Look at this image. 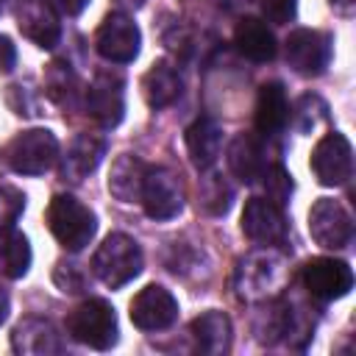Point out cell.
<instances>
[{
  "label": "cell",
  "instance_id": "7c38bea8",
  "mask_svg": "<svg viewBox=\"0 0 356 356\" xmlns=\"http://www.w3.org/2000/svg\"><path fill=\"white\" fill-rule=\"evenodd\" d=\"M122 78L117 72H97L86 89V111L100 128H117L125 114V92Z\"/></svg>",
  "mask_w": 356,
  "mask_h": 356
},
{
  "label": "cell",
  "instance_id": "8992f818",
  "mask_svg": "<svg viewBox=\"0 0 356 356\" xmlns=\"http://www.w3.org/2000/svg\"><path fill=\"white\" fill-rule=\"evenodd\" d=\"M139 44H142V33L136 28V22L122 14V11H111L103 17L97 33H95V47L106 61L114 64H128L139 56Z\"/></svg>",
  "mask_w": 356,
  "mask_h": 356
},
{
  "label": "cell",
  "instance_id": "836d02e7",
  "mask_svg": "<svg viewBox=\"0 0 356 356\" xmlns=\"http://www.w3.org/2000/svg\"><path fill=\"white\" fill-rule=\"evenodd\" d=\"M17 61V47L11 44L8 36H0V72H8Z\"/></svg>",
  "mask_w": 356,
  "mask_h": 356
},
{
  "label": "cell",
  "instance_id": "cb8c5ba5",
  "mask_svg": "<svg viewBox=\"0 0 356 356\" xmlns=\"http://www.w3.org/2000/svg\"><path fill=\"white\" fill-rule=\"evenodd\" d=\"M228 167L242 184L259 181V175L264 172L267 164H264V150L253 134L234 136V142L228 145Z\"/></svg>",
  "mask_w": 356,
  "mask_h": 356
},
{
  "label": "cell",
  "instance_id": "d4e9b609",
  "mask_svg": "<svg viewBox=\"0 0 356 356\" xmlns=\"http://www.w3.org/2000/svg\"><path fill=\"white\" fill-rule=\"evenodd\" d=\"M44 92L58 108L72 111L78 106V97H81V81L70 64L50 61L44 70Z\"/></svg>",
  "mask_w": 356,
  "mask_h": 356
},
{
  "label": "cell",
  "instance_id": "2e32d148",
  "mask_svg": "<svg viewBox=\"0 0 356 356\" xmlns=\"http://www.w3.org/2000/svg\"><path fill=\"white\" fill-rule=\"evenodd\" d=\"M17 25L22 36L36 42L39 47L50 50L61 39V25L56 19V11L47 6V0H19L17 6Z\"/></svg>",
  "mask_w": 356,
  "mask_h": 356
},
{
  "label": "cell",
  "instance_id": "ba28073f",
  "mask_svg": "<svg viewBox=\"0 0 356 356\" xmlns=\"http://www.w3.org/2000/svg\"><path fill=\"white\" fill-rule=\"evenodd\" d=\"M139 203L150 220H172L184 209V186L178 175L167 167H147Z\"/></svg>",
  "mask_w": 356,
  "mask_h": 356
},
{
  "label": "cell",
  "instance_id": "83f0119b",
  "mask_svg": "<svg viewBox=\"0 0 356 356\" xmlns=\"http://www.w3.org/2000/svg\"><path fill=\"white\" fill-rule=\"evenodd\" d=\"M259 178H261V186H264V195H267L270 203H275V206H286L289 203L295 184H292V175L281 164L264 167V172Z\"/></svg>",
  "mask_w": 356,
  "mask_h": 356
},
{
  "label": "cell",
  "instance_id": "1f68e13d",
  "mask_svg": "<svg viewBox=\"0 0 356 356\" xmlns=\"http://www.w3.org/2000/svg\"><path fill=\"white\" fill-rule=\"evenodd\" d=\"M261 11L273 25H286L298 14V0H261Z\"/></svg>",
  "mask_w": 356,
  "mask_h": 356
},
{
  "label": "cell",
  "instance_id": "603a6c76",
  "mask_svg": "<svg viewBox=\"0 0 356 356\" xmlns=\"http://www.w3.org/2000/svg\"><path fill=\"white\" fill-rule=\"evenodd\" d=\"M189 331H192V339L200 353L220 356L231 348V320L222 312H214V309L203 312L200 317L192 320Z\"/></svg>",
  "mask_w": 356,
  "mask_h": 356
},
{
  "label": "cell",
  "instance_id": "d6a6232c",
  "mask_svg": "<svg viewBox=\"0 0 356 356\" xmlns=\"http://www.w3.org/2000/svg\"><path fill=\"white\" fill-rule=\"evenodd\" d=\"M47 6L64 17H78L89 6V0H47Z\"/></svg>",
  "mask_w": 356,
  "mask_h": 356
},
{
  "label": "cell",
  "instance_id": "f1b7e54d",
  "mask_svg": "<svg viewBox=\"0 0 356 356\" xmlns=\"http://www.w3.org/2000/svg\"><path fill=\"white\" fill-rule=\"evenodd\" d=\"M328 120V106L323 97L317 95H303L295 106V122H298V131L300 134H312L320 122Z\"/></svg>",
  "mask_w": 356,
  "mask_h": 356
},
{
  "label": "cell",
  "instance_id": "ac0fdd59",
  "mask_svg": "<svg viewBox=\"0 0 356 356\" xmlns=\"http://www.w3.org/2000/svg\"><path fill=\"white\" fill-rule=\"evenodd\" d=\"M234 44H236V50H239L245 58H250V61H273V58H275V50H278L273 31H270L267 22L259 19V17H245V19H239V25H236V31H234Z\"/></svg>",
  "mask_w": 356,
  "mask_h": 356
},
{
  "label": "cell",
  "instance_id": "9a60e30c",
  "mask_svg": "<svg viewBox=\"0 0 356 356\" xmlns=\"http://www.w3.org/2000/svg\"><path fill=\"white\" fill-rule=\"evenodd\" d=\"M106 156V139L103 136H95V134H78L67 153L61 156V167H58V175L61 181L67 184H81L89 172L97 170V164L103 161Z\"/></svg>",
  "mask_w": 356,
  "mask_h": 356
},
{
  "label": "cell",
  "instance_id": "4dcf8cb0",
  "mask_svg": "<svg viewBox=\"0 0 356 356\" xmlns=\"http://www.w3.org/2000/svg\"><path fill=\"white\" fill-rule=\"evenodd\" d=\"M53 281L61 292H70V295H78L86 286V275L81 273V267L75 261H58L56 273H53Z\"/></svg>",
  "mask_w": 356,
  "mask_h": 356
},
{
  "label": "cell",
  "instance_id": "4316f807",
  "mask_svg": "<svg viewBox=\"0 0 356 356\" xmlns=\"http://www.w3.org/2000/svg\"><path fill=\"white\" fill-rule=\"evenodd\" d=\"M231 200H234V192L228 186V181L217 172H206L197 184V209L203 214H211V217H220L231 209Z\"/></svg>",
  "mask_w": 356,
  "mask_h": 356
},
{
  "label": "cell",
  "instance_id": "6da1fadb",
  "mask_svg": "<svg viewBox=\"0 0 356 356\" xmlns=\"http://www.w3.org/2000/svg\"><path fill=\"white\" fill-rule=\"evenodd\" d=\"M44 220H47V228L56 236V242L72 253L83 250L97 231L95 211L72 195H56L44 211Z\"/></svg>",
  "mask_w": 356,
  "mask_h": 356
},
{
  "label": "cell",
  "instance_id": "d6986e66",
  "mask_svg": "<svg viewBox=\"0 0 356 356\" xmlns=\"http://www.w3.org/2000/svg\"><path fill=\"white\" fill-rule=\"evenodd\" d=\"M256 131L261 136H273L278 134L286 120H289V103H286V92L278 81H270L259 89V97H256Z\"/></svg>",
  "mask_w": 356,
  "mask_h": 356
},
{
  "label": "cell",
  "instance_id": "7a4b0ae2",
  "mask_svg": "<svg viewBox=\"0 0 356 356\" xmlns=\"http://www.w3.org/2000/svg\"><path fill=\"white\" fill-rule=\"evenodd\" d=\"M92 270L106 286L120 289L142 273V248L128 234H108L95 250Z\"/></svg>",
  "mask_w": 356,
  "mask_h": 356
},
{
  "label": "cell",
  "instance_id": "f546056e",
  "mask_svg": "<svg viewBox=\"0 0 356 356\" xmlns=\"http://www.w3.org/2000/svg\"><path fill=\"white\" fill-rule=\"evenodd\" d=\"M25 209V195L17 186H0V231L11 228Z\"/></svg>",
  "mask_w": 356,
  "mask_h": 356
},
{
  "label": "cell",
  "instance_id": "e575fe53",
  "mask_svg": "<svg viewBox=\"0 0 356 356\" xmlns=\"http://www.w3.org/2000/svg\"><path fill=\"white\" fill-rule=\"evenodd\" d=\"M328 3H331V8H337L339 14H350L353 6H356V0H328Z\"/></svg>",
  "mask_w": 356,
  "mask_h": 356
},
{
  "label": "cell",
  "instance_id": "30bf717a",
  "mask_svg": "<svg viewBox=\"0 0 356 356\" xmlns=\"http://www.w3.org/2000/svg\"><path fill=\"white\" fill-rule=\"evenodd\" d=\"M284 281V259L278 253H250L236 267V292L245 300L267 298Z\"/></svg>",
  "mask_w": 356,
  "mask_h": 356
},
{
  "label": "cell",
  "instance_id": "44dd1931",
  "mask_svg": "<svg viewBox=\"0 0 356 356\" xmlns=\"http://www.w3.org/2000/svg\"><path fill=\"white\" fill-rule=\"evenodd\" d=\"M181 89H184L181 72L170 61H156L142 78V95L150 108H164L175 103L181 97Z\"/></svg>",
  "mask_w": 356,
  "mask_h": 356
},
{
  "label": "cell",
  "instance_id": "7402d4cb",
  "mask_svg": "<svg viewBox=\"0 0 356 356\" xmlns=\"http://www.w3.org/2000/svg\"><path fill=\"white\" fill-rule=\"evenodd\" d=\"M145 172H147V164L139 156H134V153L117 156V161L111 164V172H108V192L122 203L139 200L142 197Z\"/></svg>",
  "mask_w": 356,
  "mask_h": 356
},
{
  "label": "cell",
  "instance_id": "484cf974",
  "mask_svg": "<svg viewBox=\"0 0 356 356\" xmlns=\"http://www.w3.org/2000/svg\"><path fill=\"white\" fill-rule=\"evenodd\" d=\"M31 267V245L25 234L14 228L0 231V275L6 278H22Z\"/></svg>",
  "mask_w": 356,
  "mask_h": 356
},
{
  "label": "cell",
  "instance_id": "e0dca14e",
  "mask_svg": "<svg viewBox=\"0 0 356 356\" xmlns=\"http://www.w3.org/2000/svg\"><path fill=\"white\" fill-rule=\"evenodd\" d=\"M11 348L17 353L44 356V353H61L64 342L56 331V325L44 317H25L11 331Z\"/></svg>",
  "mask_w": 356,
  "mask_h": 356
},
{
  "label": "cell",
  "instance_id": "4fadbf2b",
  "mask_svg": "<svg viewBox=\"0 0 356 356\" xmlns=\"http://www.w3.org/2000/svg\"><path fill=\"white\" fill-rule=\"evenodd\" d=\"M178 317V300L170 289L159 284H147L131 300V323L139 331H164Z\"/></svg>",
  "mask_w": 356,
  "mask_h": 356
},
{
  "label": "cell",
  "instance_id": "5b68a950",
  "mask_svg": "<svg viewBox=\"0 0 356 356\" xmlns=\"http://www.w3.org/2000/svg\"><path fill=\"white\" fill-rule=\"evenodd\" d=\"M286 61L298 75L317 78L328 70L334 56V39L314 28H298L286 36Z\"/></svg>",
  "mask_w": 356,
  "mask_h": 356
},
{
  "label": "cell",
  "instance_id": "277c9868",
  "mask_svg": "<svg viewBox=\"0 0 356 356\" xmlns=\"http://www.w3.org/2000/svg\"><path fill=\"white\" fill-rule=\"evenodd\" d=\"M67 334L95 350H108L117 342V314L111 303L92 298L75 306L67 317Z\"/></svg>",
  "mask_w": 356,
  "mask_h": 356
},
{
  "label": "cell",
  "instance_id": "9c48e42d",
  "mask_svg": "<svg viewBox=\"0 0 356 356\" xmlns=\"http://www.w3.org/2000/svg\"><path fill=\"white\" fill-rule=\"evenodd\" d=\"M312 172L323 186H342L353 175V150L345 134H325L312 150Z\"/></svg>",
  "mask_w": 356,
  "mask_h": 356
},
{
  "label": "cell",
  "instance_id": "5bb4252c",
  "mask_svg": "<svg viewBox=\"0 0 356 356\" xmlns=\"http://www.w3.org/2000/svg\"><path fill=\"white\" fill-rule=\"evenodd\" d=\"M242 234L259 245H281L286 239V217L267 197H250L242 209Z\"/></svg>",
  "mask_w": 356,
  "mask_h": 356
},
{
  "label": "cell",
  "instance_id": "ffe728a7",
  "mask_svg": "<svg viewBox=\"0 0 356 356\" xmlns=\"http://www.w3.org/2000/svg\"><path fill=\"white\" fill-rule=\"evenodd\" d=\"M184 139H186V150H189L192 164H195L197 170H209V167L217 161V156H220V147H222V128H220L214 120L200 117V120H195V122L186 128Z\"/></svg>",
  "mask_w": 356,
  "mask_h": 356
},
{
  "label": "cell",
  "instance_id": "52a82bcc",
  "mask_svg": "<svg viewBox=\"0 0 356 356\" xmlns=\"http://www.w3.org/2000/svg\"><path fill=\"white\" fill-rule=\"evenodd\" d=\"M309 234L320 248L342 250L353 239V220L339 200L320 197L309 209Z\"/></svg>",
  "mask_w": 356,
  "mask_h": 356
},
{
  "label": "cell",
  "instance_id": "8fae6325",
  "mask_svg": "<svg viewBox=\"0 0 356 356\" xmlns=\"http://www.w3.org/2000/svg\"><path fill=\"white\" fill-rule=\"evenodd\" d=\"M300 278H303L306 292L317 300L345 298L353 286V270L348 267V261L331 259V256H320V259L306 261L300 270Z\"/></svg>",
  "mask_w": 356,
  "mask_h": 356
},
{
  "label": "cell",
  "instance_id": "d590c367",
  "mask_svg": "<svg viewBox=\"0 0 356 356\" xmlns=\"http://www.w3.org/2000/svg\"><path fill=\"white\" fill-rule=\"evenodd\" d=\"M6 312H8V300H6V295H0V323L6 320Z\"/></svg>",
  "mask_w": 356,
  "mask_h": 356
},
{
  "label": "cell",
  "instance_id": "3957f363",
  "mask_svg": "<svg viewBox=\"0 0 356 356\" xmlns=\"http://www.w3.org/2000/svg\"><path fill=\"white\" fill-rule=\"evenodd\" d=\"M3 159L19 175H42L58 159V139L47 128L22 131L6 145Z\"/></svg>",
  "mask_w": 356,
  "mask_h": 356
},
{
  "label": "cell",
  "instance_id": "8d00e7d4",
  "mask_svg": "<svg viewBox=\"0 0 356 356\" xmlns=\"http://www.w3.org/2000/svg\"><path fill=\"white\" fill-rule=\"evenodd\" d=\"M117 3H120V6H125V8H139L145 0H117Z\"/></svg>",
  "mask_w": 356,
  "mask_h": 356
}]
</instances>
